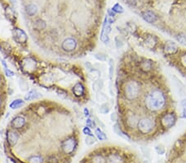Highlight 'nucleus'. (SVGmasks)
I'll return each mask as SVG.
<instances>
[{"label":"nucleus","instance_id":"nucleus-1","mask_svg":"<svg viewBox=\"0 0 186 163\" xmlns=\"http://www.w3.org/2000/svg\"><path fill=\"white\" fill-rule=\"evenodd\" d=\"M165 105V96L160 90H154L148 94L146 98V107L152 111L161 110Z\"/></svg>","mask_w":186,"mask_h":163},{"label":"nucleus","instance_id":"nucleus-2","mask_svg":"<svg viewBox=\"0 0 186 163\" xmlns=\"http://www.w3.org/2000/svg\"><path fill=\"white\" fill-rule=\"evenodd\" d=\"M140 85L135 81H130L127 82L124 88V95L125 97L129 101L136 99L140 93Z\"/></svg>","mask_w":186,"mask_h":163},{"label":"nucleus","instance_id":"nucleus-3","mask_svg":"<svg viewBox=\"0 0 186 163\" xmlns=\"http://www.w3.org/2000/svg\"><path fill=\"white\" fill-rule=\"evenodd\" d=\"M137 126H138L139 131L141 133L144 134H149L155 128V121L151 118L146 117V118H143V119L139 120Z\"/></svg>","mask_w":186,"mask_h":163},{"label":"nucleus","instance_id":"nucleus-4","mask_svg":"<svg viewBox=\"0 0 186 163\" xmlns=\"http://www.w3.org/2000/svg\"><path fill=\"white\" fill-rule=\"evenodd\" d=\"M76 147V140L74 138H69L67 139H65L63 143H62L61 148L65 154H71L73 153Z\"/></svg>","mask_w":186,"mask_h":163},{"label":"nucleus","instance_id":"nucleus-5","mask_svg":"<svg viewBox=\"0 0 186 163\" xmlns=\"http://www.w3.org/2000/svg\"><path fill=\"white\" fill-rule=\"evenodd\" d=\"M174 122H175V116L174 114L171 113L165 114L161 117V119H160L161 125L165 128H171L174 125Z\"/></svg>","mask_w":186,"mask_h":163},{"label":"nucleus","instance_id":"nucleus-6","mask_svg":"<svg viewBox=\"0 0 186 163\" xmlns=\"http://www.w3.org/2000/svg\"><path fill=\"white\" fill-rule=\"evenodd\" d=\"M77 42L74 38H67L62 42L61 47L63 50L67 52H71L76 48Z\"/></svg>","mask_w":186,"mask_h":163},{"label":"nucleus","instance_id":"nucleus-7","mask_svg":"<svg viewBox=\"0 0 186 163\" xmlns=\"http://www.w3.org/2000/svg\"><path fill=\"white\" fill-rule=\"evenodd\" d=\"M177 51L178 48L174 42H172V41H167L165 44V46H164V52H165V55H174Z\"/></svg>","mask_w":186,"mask_h":163},{"label":"nucleus","instance_id":"nucleus-8","mask_svg":"<svg viewBox=\"0 0 186 163\" xmlns=\"http://www.w3.org/2000/svg\"><path fill=\"white\" fill-rule=\"evenodd\" d=\"M26 124V119L22 116H16L14 119L12 120L11 125L13 128H22Z\"/></svg>","mask_w":186,"mask_h":163},{"label":"nucleus","instance_id":"nucleus-9","mask_svg":"<svg viewBox=\"0 0 186 163\" xmlns=\"http://www.w3.org/2000/svg\"><path fill=\"white\" fill-rule=\"evenodd\" d=\"M18 138H19V135L14 130H9L7 134V139L10 145H15L17 142H18Z\"/></svg>","mask_w":186,"mask_h":163},{"label":"nucleus","instance_id":"nucleus-10","mask_svg":"<svg viewBox=\"0 0 186 163\" xmlns=\"http://www.w3.org/2000/svg\"><path fill=\"white\" fill-rule=\"evenodd\" d=\"M41 97V94L36 90H31L29 91L27 94L25 96V101H33V100H36Z\"/></svg>","mask_w":186,"mask_h":163},{"label":"nucleus","instance_id":"nucleus-11","mask_svg":"<svg viewBox=\"0 0 186 163\" xmlns=\"http://www.w3.org/2000/svg\"><path fill=\"white\" fill-rule=\"evenodd\" d=\"M14 35L16 40L19 41V42H22V43H23V42H26V41H27V35H26L25 32H24L22 30L17 28V29L15 30Z\"/></svg>","mask_w":186,"mask_h":163},{"label":"nucleus","instance_id":"nucleus-12","mask_svg":"<svg viewBox=\"0 0 186 163\" xmlns=\"http://www.w3.org/2000/svg\"><path fill=\"white\" fill-rule=\"evenodd\" d=\"M72 91L75 96H81L84 93V88L80 82H78L73 87Z\"/></svg>","mask_w":186,"mask_h":163},{"label":"nucleus","instance_id":"nucleus-13","mask_svg":"<svg viewBox=\"0 0 186 163\" xmlns=\"http://www.w3.org/2000/svg\"><path fill=\"white\" fill-rule=\"evenodd\" d=\"M112 129H113L114 133H115V134H117L118 136L122 138H123V139H125V140L130 141V138L128 137L127 134H125V133H124V132L122 130L118 125H117V124H116V125H113V127H112Z\"/></svg>","mask_w":186,"mask_h":163},{"label":"nucleus","instance_id":"nucleus-14","mask_svg":"<svg viewBox=\"0 0 186 163\" xmlns=\"http://www.w3.org/2000/svg\"><path fill=\"white\" fill-rule=\"evenodd\" d=\"M137 121H138L137 117H136L134 114H130V115H127V125L129 126V127H131V128H134V127L138 124Z\"/></svg>","mask_w":186,"mask_h":163},{"label":"nucleus","instance_id":"nucleus-15","mask_svg":"<svg viewBox=\"0 0 186 163\" xmlns=\"http://www.w3.org/2000/svg\"><path fill=\"white\" fill-rule=\"evenodd\" d=\"M143 18L145 21H146L149 23H153L157 20V16L154 14L151 11H146L143 13Z\"/></svg>","mask_w":186,"mask_h":163},{"label":"nucleus","instance_id":"nucleus-16","mask_svg":"<svg viewBox=\"0 0 186 163\" xmlns=\"http://www.w3.org/2000/svg\"><path fill=\"white\" fill-rule=\"evenodd\" d=\"M123 160L120 155L110 154L107 158V163H122Z\"/></svg>","mask_w":186,"mask_h":163},{"label":"nucleus","instance_id":"nucleus-17","mask_svg":"<svg viewBox=\"0 0 186 163\" xmlns=\"http://www.w3.org/2000/svg\"><path fill=\"white\" fill-rule=\"evenodd\" d=\"M100 72L98 69H91L89 71V74H88V77L92 81H97L99 79V77H100Z\"/></svg>","mask_w":186,"mask_h":163},{"label":"nucleus","instance_id":"nucleus-18","mask_svg":"<svg viewBox=\"0 0 186 163\" xmlns=\"http://www.w3.org/2000/svg\"><path fill=\"white\" fill-rule=\"evenodd\" d=\"M157 43V39H156V37L154 35H149L146 39V41H145V44L149 48H154V47L156 46Z\"/></svg>","mask_w":186,"mask_h":163},{"label":"nucleus","instance_id":"nucleus-19","mask_svg":"<svg viewBox=\"0 0 186 163\" xmlns=\"http://www.w3.org/2000/svg\"><path fill=\"white\" fill-rule=\"evenodd\" d=\"M26 11H27V14L32 17V16H34V15L36 14V12L38 11V8H37V7L36 6L35 4H33V3H32V4L27 5Z\"/></svg>","mask_w":186,"mask_h":163},{"label":"nucleus","instance_id":"nucleus-20","mask_svg":"<svg viewBox=\"0 0 186 163\" xmlns=\"http://www.w3.org/2000/svg\"><path fill=\"white\" fill-rule=\"evenodd\" d=\"M96 100H97L98 102L103 104L108 101V97L102 91H98L97 95H96Z\"/></svg>","mask_w":186,"mask_h":163},{"label":"nucleus","instance_id":"nucleus-21","mask_svg":"<svg viewBox=\"0 0 186 163\" xmlns=\"http://www.w3.org/2000/svg\"><path fill=\"white\" fill-rule=\"evenodd\" d=\"M24 105V101L22 99H16L10 104L11 109H18L22 105Z\"/></svg>","mask_w":186,"mask_h":163},{"label":"nucleus","instance_id":"nucleus-22","mask_svg":"<svg viewBox=\"0 0 186 163\" xmlns=\"http://www.w3.org/2000/svg\"><path fill=\"white\" fill-rule=\"evenodd\" d=\"M141 68H142V69L143 70V71H149V70L151 69V68H152V64H151V62L148 61V60H145V61L142 62V64H141Z\"/></svg>","mask_w":186,"mask_h":163},{"label":"nucleus","instance_id":"nucleus-23","mask_svg":"<svg viewBox=\"0 0 186 163\" xmlns=\"http://www.w3.org/2000/svg\"><path fill=\"white\" fill-rule=\"evenodd\" d=\"M28 162L29 163H42L43 162V158L41 156H32L28 158Z\"/></svg>","mask_w":186,"mask_h":163},{"label":"nucleus","instance_id":"nucleus-24","mask_svg":"<svg viewBox=\"0 0 186 163\" xmlns=\"http://www.w3.org/2000/svg\"><path fill=\"white\" fill-rule=\"evenodd\" d=\"M34 27L37 30L44 29L46 27V23H45L44 21H42L41 19H37V20H36L35 23H34Z\"/></svg>","mask_w":186,"mask_h":163},{"label":"nucleus","instance_id":"nucleus-25","mask_svg":"<svg viewBox=\"0 0 186 163\" xmlns=\"http://www.w3.org/2000/svg\"><path fill=\"white\" fill-rule=\"evenodd\" d=\"M95 134H96L97 138L100 140V141H103V140L107 139V136L105 135V134L101 130L100 128H96V130H95Z\"/></svg>","mask_w":186,"mask_h":163},{"label":"nucleus","instance_id":"nucleus-26","mask_svg":"<svg viewBox=\"0 0 186 163\" xmlns=\"http://www.w3.org/2000/svg\"><path fill=\"white\" fill-rule=\"evenodd\" d=\"M109 106H108V105L107 104V103H103V104H102V105H100V108H99V112H100L101 114H107L109 112Z\"/></svg>","mask_w":186,"mask_h":163},{"label":"nucleus","instance_id":"nucleus-27","mask_svg":"<svg viewBox=\"0 0 186 163\" xmlns=\"http://www.w3.org/2000/svg\"><path fill=\"white\" fill-rule=\"evenodd\" d=\"M95 57L97 58L98 61L104 62L107 60V55L103 53H97V54H95Z\"/></svg>","mask_w":186,"mask_h":163},{"label":"nucleus","instance_id":"nucleus-28","mask_svg":"<svg viewBox=\"0 0 186 163\" xmlns=\"http://www.w3.org/2000/svg\"><path fill=\"white\" fill-rule=\"evenodd\" d=\"M96 143V139L94 136H87L85 138V143L88 146H91Z\"/></svg>","mask_w":186,"mask_h":163},{"label":"nucleus","instance_id":"nucleus-29","mask_svg":"<svg viewBox=\"0 0 186 163\" xmlns=\"http://www.w3.org/2000/svg\"><path fill=\"white\" fill-rule=\"evenodd\" d=\"M115 45L117 48H121L124 45L123 39L121 36H116L115 37Z\"/></svg>","mask_w":186,"mask_h":163},{"label":"nucleus","instance_id":"nucleus-30","mask_svg":"<svg viewBox=\"0 0 186 163\" xmlns=\"http://www.w3.org/2000/svg\"><path fill=\"white\" fill-rule=\"evenodd\" d=\"M92 163H105V160L102 156L100 155H97L95 156L93 160H92Z\"/></svg>","mask_w":186,"mask_h":163},{"label":"nucleus","instance_id":"nucleus-31","mask_svg":"<svg viewBox=\"0 0 186 163\" xmlns=\"http://www.w3.org/2000/svg\"><path fill=\"white\" fill-rule=\"evenodd\" d=\"M113 73H114V61L112 58H110L109 59V77L110 78H112V75H113Z\"/></svg>","mask_w":186,"mask_h":163},{"label":"nucleus","instance_id":"nucleus-32","mask_svg":"<svg viewBox=\"0 0 186 163\" xmlns=\"http://www.w3.org/2000/svg\"><path fill=\"white\" fill-rule=\"evenodd\" d=\"M56 93H57L58 96H60L62 99H65L67 97V96H68V93L65 90H63V89H58V90L56 91Z\"/></svg>","mask_w":186,"mask_h":163},{"label":"nucleus","instance_id":"nucleus-33","mask_svg":"<svg viewBox=\"0 0 186 163\" xmlns=\"http://www.w3.org/2000/svg\"><path fill=\"white\" fill-rule=\"evenodd\" d=\"M113 12H118V13H122V12H123V8L120 5V4H118V3H117V4H115L114 6L112 7V9Z\"/></svg>","mask_w":186,"mask_h":163},{"label":"nucleus","instance_id":"nucleus-34","mask_svg":"<svg viewBox=\"0 0 186 163\" xmlns=\"http://www.w3.org/2000/svg\"><path fill=\"white\" fill-rule=\"evenodd\" d=\"M86 125L88 126L89 128H95V127H96V122H95V120L90 119V118H88L87 120H86Z\"/></svg>","mask_w":186,"mask_h":163},{"label":"nucleus","instance_id":"nucleus-35","mask_svg":"<svg viewBox=\"0 0 186 163\" xmlns=\"http://www.w3.org/2000/svg\"><path fill=\"white\" fill-rule=\"evenodd\" d=\"M19 86H20V89H22V91L27 90V88H28V85H27L26 82L24 81L23 79H20L19 80Z\"/></svg>","mask_w":186,"mask_h":163},{"label":"nucleus","instance_id":"nucleus-36","mask_svg":"<svg viewBox=\"0 0 186 163\" xmlns=\"http://www.w3.org/2000/svg\"><path fill=\"white\" fill-rule=\"evenodd\" d=\"M176 39H177V41H179V42H180L181 44L186 45V35H185L180 34V35H177Z\"/></svg>","mask_w":186,"mask_h":163},{"label":"nucleus","instance_id":"nucleus-37","mask_svg":"<svg viewBox=\"0 0 186 163\" xmlns=\"http://www.w3.org/2000/svg\"><path fill=\"white\" fill-rule=\"evenodd\" d=\"M156 151H157V153L160 155H162L165 153V148L162 144H160L156 147Z\"/></svg>","mask_w":186,"mask_h":163},{"label":"nucleus","instance_id":"nucleus-38","mask_svg":"<svg viewBox=\"0 0 186 163\" xmlns=\"http://www.w3.org/2000/svg\"><path fill=\"white\" fill-rule=\"evenodd\" d=\"M83 132H84V134H86L87 136H93L91 130H90V128H89L88 126H86L85 128H84Z\"/></svg>","mask_w":186,"mask_h":163},{"label":"nucleus","instance_id":"nucleus-39","mask_svg":"<svg viewBox=\"0 0 186 163\" xmlns=\"http://www.w3.org/2000/svg\"><path fill=\"white\" fill-rule=\"evenodd\" d=\"M142 151H143V153H144L145 156L147 157V158H149V157H150V151H149V149L146 148H144V147H142Z\"/></svg>","mask_w":186,"mask_h":163},{"label":"nucleus","instance_id":"nucleus-40","mask_svg":"<svg viewBox=\"0 0 186 163\" xmlns=\"http://www.w3.org/2000/svg\"><path fill=\"white\" fill-rule=\"evenodd\" d=\"M110 119L112 122H116L118 120V115L116 113H112L110 115Z\"/></svg>","mask_w":186,"mask_h":163},{"label":"nucleus","instance_id":"nucleus-41","mask_svg":"<svg viewBox=\"0 0 186 163\" xmlns=\"http://www.w3.org/2000/svg\"><path fill=\"white\" fill-rule=\"evenodd\" d=\"M95 120H96V124H98V125L100 126V128H104L105 127V125H104V124H103V122H102V120H100V119H98V118H95Z\"/></svg>","mask_w":186,"mask_h":163},{"label":"nucleus","instance_id":"nucleus-42","mask_svg":"<svg viewBox=\"0 0 186 163\" xmlns=\"http://www.w3.org/2000/svg\"><path fill=\"white\" fill-rule=\"evenodd\" d=\"M5 73H6V75L8 76V77H12V76L14 75V73L10 69H9V68L5 69Z\"/></svg>","mask_w":186,"mask_h":163},{"label":"nucleus","instance_id":"nucleus-43","mask_svg":"<svg viewBox=\"0 0 186 163\" xmlns=\"http://www.w3.org/2000/svg\"><path fill=\"white\" fill-rule=\"evenodd\" d=\"M84 115H85L86 117H89V111L88 108H84Z\"/></svg>","mask_w":186,"mask_h":163},{"label":"nucleus","instance_id":"nucleus-44","mask_svg":"<svg viewBox=\"0 0 186 163\" xmlns=\"http://www.w3.org/2000/svg\"><path fill=\"white\" fill-rule=\"evenodd\" d=\"M85 66H86V68H88V69H89V70L93 69V68H92V64H90L89 62H86V63H85Z\"/></svg>","mask_w":186,"mask_h":163},{"label":"nucleus","instance_id":"nucleus-45","mask_svg":"<svg viewBox=\"0 0 186 163\" xmlns=\"http://www.w3.org/2000/svg\"><path fill=\"white\" fill-rule=\"evenodd\" d=\"M181 61H182V63L186 66V55H184L181 57Z\"/></svg>","mask_w":186,"mask_h":163},{"label":"nucleus","instance_id":"nucleus-46","mask_svg":"<svg viewBox=\"0 0 186 163\" xmlns=\"http://www.w3.org/2000/svg\"><path fill=\"white\" fill-rule=\"evenodd\" d=\"M109 91L111 96H113V92H112V81H110L109 83Z\"/></svg>","mask_w":186,"mask_h":163},{"label":"nucleus","instance_id":"nucleus-47","mask_svg":"<svg viewBox=\"0 0 186 163\" xmlns=\"http://www.w3.org/2000/svg\"><path fill=\"white\" fill-rule=\"evenodd\" d=\"M181 105H182V106L184 107V109L186 111V99L183 100L182 101V102H181Z\"/></svg>","mask_w":186,"mask_h":163},{"label":"nucleus","instance_id":"nucleus-48","mask_svg":"<svg viewBox=\"0 0 186 163\" xmlns=\"http://www.w3.org/2000/svg\"><path fill=\"white\" fill-rule=\"evenodd\" d=\"M1 61H2V64H3V67H4V68H5V69H7V68H8V66H7L6 62L4 61V60H3V59H2Z\"/></svg>","mask_w":186,"mask_h":163},{"label":"nucleus","instance_id":"nucleus-49","mask_svg":"<svg viewBox=\"0 0 186 163\" xmlns=\"http://www.w3.org/2000/svg\"><path fill=\"white\" fill-rule=\"evenodd\" d=\"M11 1H12L13 3H16V0H11Z\"/></svg>","mask_w":186,"mask_h":163},{"label":"nucleus","instance_id":"nucleus-50","mask_svg":"<svg viewBox=\"0 0 186 163\" xmlns=\"http://www.w3.org/2000/svg\"><path fill=\"white\" fill-rule=\"evenodd\" d=\"M0 105H1V100H0Z\"/></svg>","mask_w":186,"mask_h":163}]
</instances>
